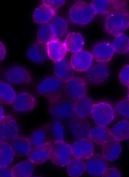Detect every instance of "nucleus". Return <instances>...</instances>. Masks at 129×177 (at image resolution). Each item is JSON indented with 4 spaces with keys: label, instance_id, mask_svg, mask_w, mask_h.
I'll return each instance as SVG.
<instances>
[{
    "label": "nucleus",
    "instance_id": "nucleus-36",
    "mask_svg": "<svg viewBox=\"0 0 129 177\" xmlns=\"http://www.w3.org/2000/svg\"><path fill=\"white\" fill-rule=\"evenodd\" d=\"M37 38L39 43L47 44L52 40L58 39L55 37L52 30L50 23L43 24L39 28Z\"/></svg>",
    "mask_w": 129,
    "mask_h": 177
},
{
    "label": "nucleus",
    "instance_id": "nucleus-10",
    "mask_svg": "<svg viewBox=\"0 0 129 177\" xmlns=\"http://www.w3.org/2000/svg\"><path fill=\"white\" fill-rule=\"evenodd\" d=\"M20 129L16 120L12 117L5 116L0 120L1 141L12 140L19 136Z\"/></svg>",
    "mask_w": 129,
    "mask_h": 177
},
{
    "label": "nucleus",
    "instance_id": "nucleus-1",
    "mask_svg": "<svg viewBox=\"0 0 129 177\" xmlns=\"http://www.w3.org/2000/svg\"><path fill=\"white\" fill-rule=\"evenodd\" d=\"M104 27L108 34L115 37L123 34L129 28V12L124 9L108 14Z\"/></svg>",
    "mask_w": 129,
    "mask_h": 177
},
{
    "label": "nucleus",
    "instance_id": "nucleus-32",
    "mask_svg": "<svg viewBox=\"0 0 129 177\" xmlns=\"http://www.w3.org/2000/svg\"><path fill=\"white\" fill-rule=\"evenodd\" d=\"M48 132L49 137L54 142L62 140L63 139L65 130L60 121L54 119L50 122L48 126Z\"/></svg>",
    "mask_w": 129,
    "mask_h": 177
},
{
    "label": "nucleus",
    "instance_id": "nucleus-33",
    "mask_svg": "<svg viewBox=\"0 0 129 177\" xmlns=\"http://www.w3.org/2000/svg\"><path fill=\"white\" fill-rule=\"evenodd\" d=\"M49 137L48 132L42 128H37L30 133L29 138L31 148L42 145L48 141Z\"/></svg>",
    "mask_w": 129,
    "mask_h": 177
},
{
    "label": "nucleus",
    "instance_id": "nucleus-45",
    "mask_svg": "<svg viewBox=\"0 0 129 177\" xmlns=\"http://www.w3.org/2000/svg\"><path fill=\"white\" fill-rule=\"evenodd\" d=\"M127 95L128 98V99L129 100V86H128V88L127 91Z\"/></svg>",
    "mask_w": 129,
    "mask_h": 177
},
{
    "label": "nucleus",
    "instance_id": "nucleus-15",
    "mask_svg": "<svg viewBox=\"0 0 129 177\" xmlns=\"http://www.w3.org/2000/svg\"><path fill=\"white\" fill-rule=\"evenodd\" d=\"M52 144L48 141L42 145L31 148L27 157L35 164H42L50 158Z\"/></svg>",
    "mask_w": 129,
    "mask_h": 177
},
{
    "label": "nucleus",
    "instance_id": "nucleus-41",
    "mask_svg": "<svg viewBox=\"0 0 129 177\" xmlns=\"http://www.w3.org/2000/svg\"><path fill=\"white\" fill-rule=\"evenodd\" d=\"M121 175L119 170L114 167L107 168L102 175L103 177H120Z\"/></svg>",
    "mask_w": 129,
    "mask_h": 177
},
{
    "label": "nucleus",
    "instance_id": "nucleus-26",
    "mask_svg": "<svg viewBox=\"0 0 129 177\" xmlns=\"http://www.w3.org/2000/svg\"><path fill=\"white\" fill-rule=\"evenodd\" d=\"M110 130L105 127L97 126L91 128L89 138L92 142L97 145H104L110 140Z\"/></svg>",
    "mask_w": 129,
    "mask_h": 177
},
{
    "label": "nucleus",
    "instance_id": "nucleus-35",
    "mask_svg": "<svg viewBox=\"0 0 129 177\" xmlns=\"http://www.w3.org/2000/svg\"><path fill=\"white\" fill-rule=\"evenodd\" d=\"M67 171L70 176H80L85 171L84 162L76 158L72 159L67 165Z\"/></svg>",
    "mask_w": 129,
    "mask_h": 177
},
{
    "label": "nucleus",
    "instance_id": "nucleus-46",
    "mask_svg": "<svg viewBox=\"0 0 129 177\" xmlns=\"http://www.w3.org/2000/svg\"></svg>",
    "mask_w": 129,
    "mask_h": 177
},
{
    "label": "nucleus",
    "instance_id": "nucleus-34",
    "mask_svg": "<svg viewBox=\"0 0 129 177\" xmlns=\"http://www.w3.org/2000/svg\"><path fill=\"white\" fill-rule=\"evenodd\" d=\"M0 89L1 103L5 104H11L16 95L13 88L8 83L1 81Z\"/></svg>",
    "mask_w": 129,
    "mask_h": 177
},
{
    "label": "nucleus",
    "instance_id": "nucleus-23",
    "mask_svg": "<svg viewBox=\"0 0 129 177\" xmlns=\"http://www.w3.org/2000/svg\"><path fill=\"white\" fill-rule=\"evenodd\" d=\"M93 105L91 100L85 96L75 101V116L85 118L90 116Z\"/></svg>",
    "mask_w": 129,
    "mask_h": 177
},
{
    "label": "nucleus",
    "instance_id": "nucleus-9",
    "mask_svg": "<svg viewBox=\"0 0 129 177\" xmlns=\"http://www.w3.org/2000/svg\"><path fill=\"white\" fill-rule=\"evenodd\" d=\"M127 1L93 0L90 3L96 14H107L112 12L126 9Z\"/></svg>",
    "mask_w": 129,
    "mask_h": 177
},
{
    "label": "nucleus",
    "instance_id": "nucleus-25",
    "mask_svg": "<svg viewBox=\"0 0 129 177\" xmlns=\"http://www.w3.org/2000/svg\"><path fill=\"white\" fill-rule=\"evenodd\" d=\"M55 13V11L49 6L43 4L35 10L33 14V18L35 22L43 24L48 23Z\"/></svg>",
    "mask_w": 129,
    "mask_h": 177
},
{
    "label": "nucleus",
    "instance_id": "nucleus-44",
    "mask_svg": "<svg viewBox=\"0 0 129 177\" xmlns=\"http://www.w3.org/2000/svg\"><path fill=\"white\" fill-rule=\"evenodd\" d=\"M3 108L0 106V120L2 119L5 116Z\"/></svg>",
    "mask_w": 129,
    "mask_h": 177
},
{
    "label": "nucleus",
    "instance_id": "nucleus-7",
    "mask_svg": "<svg viewBox=\"0 0 129 177\" xmlns=\"http://www.w3.org/2000/svg\"><path fill=\"white\" fill-rule=\"evenodd\" d=\"M109 74V67L106 63L96 61L92 63L86 71L85 77L89 83L98 85L105 81Z\"/></svg>",
    "mask_w": 129,
    "mask_h": 177
},
{
    "label": "nucleus",
    "instance_id": "nucleus-13",
    "mask_svg": "<svg viewBox=\"0 0 129 177\" xmlns=\"http://www.w3.org/2000/svg\"><path fill=\"white\" fill-rule=\"evenodd\" d=\"M69 120V127L75 137L79 139L89 138L91 128L86 118L75 115Z\"/></svg>",
    "mask_w": 129,
    "mask_h": 177
},
{
    "label": "nucleus",
    "instance_id": "nucleus-40",
    "mask_svg": "<svg viewBox=\"0 0 129 177\" xmlns=\"http://www.w3.org/2000/svg\"><path fill=\"white\" fill-rule=\"evenodd\" d=\"M42 1L43 4L49 6L55 11L58 8L63 5L65 2L64 0H46Z\"/></svg>",
    "mask_w": 129,
    "mask_h": 177
},
{
    "label": "nucleus",
    "instance_id": "nucleus-21",
    "mask_svg": "<svg viewBox=\"0 0 129 177\" xmlns=\"http://www.w3.org/2000/svg\"><path fill=\"white\" fill-rule=\"evenodd\" d=\"M46 47L48 56L55 62L63 59L67 50L64 42L58 39L48 43Z\"/></svg>",
    "mask_w": 129,
    "mask_h": 177
},
{
    "label": "nucleus",
    "instance_id": "nucleus-2",
    "mask_svg": "<svg viewBox=\"0 0 129 177\" xmlns=\"http://www.w3.org/2000/svg\"><path fill=\"white\" fill-rule=\"evenodd\" d=\"M96 13L90 3L84 1H77L70 8L69 15L71 21L80 25L88 24L93 19Z\"/></svg>",
    "mask_w": 129,
    "mask_h": 177
},
{
    "label": "nucleus",
    "instance_id": "nucleus-37",
    "mask_svg": "<svg viewBox=\"0 0 129 177\" xmlns=\"http://www.w3.org/2000/svg\"><path fill=\"white\" fill-rule=\"evenodd\" d=\"M112 44L115 52L118 54H124L129 51V38L125 34L116 37Z\"/></svg>",
    "mask_w": 129,
    "mask_h": 177
},
{
    "label": "nucleus",
    "instance_id": "nucleus-20",
    "mask_svg": "<svg viewBox=\"0 0 129 177\" xmlns=\"http://www.w3.org/2000/svg\"><path fill=\"white\" fill-rule=\"evenodd\" d=\"M74 70L70 62L65 59L55 62L54 65L55 75L62 82H65L74 76Z\"/></svg>",
    "mask_w": 129,
    "mask_h": 177
},
{
    "label": "nucleus",
    "instance_id": "nucleus-29",
    "mask_svg": "<svg viewBox=\"0 0 129 177\" xmlns=\"http://www.w3.org/2000/svg\"><path fill=\"white\" fill-rule=\"evenodd\" d=\"M84 42L82 36L77 32H72L68 34L64 42L67 50L74 53L81 50Z\"/></svg>",
    "mask_w": 129,
    "mask_h": 177
},
{
    "label": "nucleus",
    "instance_id": "nucleus-19",
    "mask_svg": "<svg viewBox=\"0 0 129 177\" xmlns=\"http://www.w3.org/2000/svg\"><path fill=\"white\" fill-rule=\"evenodd\" d=\"M62 82L57 78L47 77L38 83L36 90L38 93L42 95L53 93L59 91L63 86Z\"/></svg>",
    "mask_w": 129,
    "mask_h": 177
},
{
    "label": "nucleus",
    "instance_id": "nucleus-17",
    "mask_svg": "<svg viewBox=\"0 0 129 177\" xmlns=\"http://www.w3.org/2000/svg\"><path fill=\"white\" fill-rule=\"evenodd\" d=\"M115 52L112 43L104 41L96 44L92 48L91 54L96 61L106 62L111 59Z\"/></svg>",
    "mask_w": 129,
    "mask_h": 177
},
{
    "label": "nucleus",
    "instance_id": "nucleus-12",
    "mask_svg": "<svg viewBox=\"0 0 129 177\" xmlns=\"http://www.w3.org/2000/svg\"><path fill=\"white\" fill-rule=\"evenodd\" d=\"M72 155L75 158L87 159L94 154V147L92 142L87 138L79 139L71 146Z\"/></svg>",
    "mask_w": 129,
    "mask_h": 177
},
{
    "label": "nucleus",
    "instance_id": "nucleus-11",
    "mask_svg": "<svg viewBox=\"0 0 129 177\" xmlns=\"http://www.w3.org/2000/svg\"><path fill=\"white\" fill-rule=\"evenodd\" d=\"M36 104V99L33 96L28 93L23 92L16 95L11 105L15 111L25 113L34 110Z\"/></svg>",
    "mask_w": 129,
    "mask_h": 177
},
{
    "label": "nucleus",
    "instance_id": "nucleus-22",
    "mask_svg": "<svg viewBox=\"0 0 129 177\" xmlns=\"http://www.w3.org/2000/svg\"><path fill=\"white\" fill-rule=\"evenodd\" d=\"M11 140L10 144L15 155L20 157L27 156L31 148L29 137L19 136Z\"/></svg>",
    "mask_w": 129,
    "mask_h": 177
},
{
    "label": "nucleus",
    "instance_id": "nucleus-4",
    "mask_svg": "<svg viewBox=\"0 0 129 177\" xmlns=\"http://www.w3.org/2000/svg\"><path fill=\"white\" fill-rule=\"evenodd\" d=\"M72 155L71 146L66 142L57 141L52 145L50 159L55 165L61 167L67 165Z\"/></svg>",
    "mask_w": 129,
    "mask_h": 177
},
{
    "label": "nucleus",
    "instance_id": "nucleus-31",
    "mask_svg": "<svg viewBox=\"0 0 129 177\" xmlns=\"http://www.w3.org/2000/svg\"><path fill=\"white\" fill-rule=\"evenodd\" d=\"M50 24L57 39H58V38L63 36L66 33L68 29V23L64 18L59 16L55 17Z\"/></svg>",
    "mask_w": 129,
    "mask_h": 177
},
{
    "label": "nucleus",
    "instance_id": "nucleus-30",
    "mask_svg": "<svg viewBox=\"0 0 129 177\" xmlns=\"http://www.w3.org/2000/svg\"><path fill=\"white\" fill-rule=\"evenodd\" d=\"M15 155L11 145L6 141H1L0 166H8L13 160Z\"/></svg>",
    "mask_w": 129,
    "mask_h": 177
},
{
    "label": "nucleus",
    "instance_id": "nucleus-24",
    "mask_svg": "<svg viewBox=\"0 0 129 177\" xmlns=\"http://www.w3.org/2000/svg\"><path fill=\"white\" fill-rule=\"evenodd\" d=\"M103 145V156L107 161H114L116 159L120 154L121 147L117 141L110 139Z\"/></svg>",
    "mask_w": 129,
    "mask_h": 177
},
{
    "label": "nucleus",
    "instance_id": "nucleus-5",
    "mask_svg": "<svg viewBox=\"0 0 129 177\" xmlns=\"http://www.w3.org/2000/svg\"><path fill=\"white\" fill-rule=\"evenodd\" d=\"M49 112L54 120L70 119L75 115L74 101L67 98L55 101L50 106Z\"/></svg>",
    "mask_w": 129,
    "mask_h": 177
},
{
    "label": "nucleus",
    "instance_id": "nucleus-6",
    "mask_svg": "<svg viewBox=\"0 0 129 177\" xmlns=\"http://www.w3.org/2000/svg\"><path fill=\"white\" fill-rule=\"evenodd\" d=\"M4 77L8 82L15 85L28 84L32 81L31 75L28 70L21 65H15L7 68Z\"/></svg>",
    "mask_w": 129,
    "mask_h": 177
},
{
    "label": "nucleus",
    "instance_id": "nucleus-39",
    "mask_svg": "<svg viewBox=\"0 0 129 177\" xmlns=\"http://www.w3.org/2000/svg\"><path fill=\"white\" fill-rule=\"evenodd\" d=\"M119 79L121 83L125 86H129V65L124 67L120 71Z\"/></svg>",
    "mask_w": 129,
    "mask_h": 177
},
{
    "label": "nucleus",
    "instance_id": "nucleus-3",
    "mask_svg": "<svg viewBox=\"0 0 129 177\" xmlns=\"http://www.w3.org/2000/svg\"><path fill=\"white\" fill-rule=\"evenodd\" d=\"M115 112V109L110 104L101 101L93 104L90 116L97 125L105 127L114 119Z\"/></svg>",
    "mask_w": 129,
    "mask_h": 177
},
{
    "label": "nucleus",
    "instance_id": "nucleus-38",
    "mask_svg": "<svg viewBox=\"0 0 129 177\" xmlns=\"http://www.w3.org/2000/svg\"><path fill=\"white\" fill-rule=\"evenodd\" d=\"M115 110L122 117L129 119V100L125 99L119 101L116 105Z\"/></svg>",
    "mask_w": 129,
    "mask_h": 177
},
{
    "label": "nucleus",
    "instance_id": "nucleus-42",
    "mask_svg": "<svg viewBox=\"0 0 129 177\" xmlns=\"http://www.w3.org/2000/svg\"><path fill=\"white\" fill-rule=\"evenodd\" d=\"M0 177H13L11 169L7 166H0Z\"/></svg>",
    "mask_w": 129,
    "mask_h": 177
},
{
    "label": "nucleus",
    "instance_id": "nucleus-43",
    "mask_svg": "<svg viewBox=\"0 0 129 177\" xmlns=\"http://www.w3.org/2000/svg\"><path fill=\"white\" fill-rule=\"evenodd\" d=\"M6 54V48L4 43L0 42V61H3L5 58Z\"/></svg>",
    "mask_w": 129,
    "mask_h": 177
},
{
    "label": "nucleus",
    "instance_id": "nucleus-28",
    "mask_svg": "<svg viewBox=\"0 0 129 177\" xmlns=\"http://www.w3.org/2000/svg\"><path fill=\"white\" fill-rule=\"evenodd\" d=\"M35 164L29 159L22 161L16 164L11 168L13 176L28 177L31 176L34 170Z\"/></svg>",
    "mask_w": 129,
    "mask_h": 177
},
{
    "label": "nucleus",
    "instance_id": "nucleus-8",
    "mask_svg": "<svg viewBox=\"0 0 129 177\" xmlns=\"http://www.w3.org/2000/svg\"><path fill=\"white\" fill-rule=\"evenodd\" d=\"M86 85L82 78L73 77L65 82L64 91L67 98L75 101L85 96Z\"/></svg>",
    "mask_w": 129,
    "mask_h": 177
},
{
    "label": "nucleus",
    "instance_id": "nucleus-16",
    "mask_svg": "<svg viewBox=\"0 0 129 177\" xmlns=\"http://www.w3.org/2000/svg\"><path fill=\"white\" fill-rule=\"evenodd\" d=\"M93 58L91 53L81 50L73 54L70 63L74 70L79 72L86 71L92 63Z\"/></svg>",
    "mask_w": 129,
    "mask_h": 177
},
{
    "label": "nucleus",
    "instance_id": "nucleus-18",
    "mask_svg": "<svg viewBox=\"0 0 129 177\" xmlns=\"http://www.w3.org/2000/svg\"><path fill=\"white\" fill-rule=\"evenodd\" d=\"M43 45L39 43L35 44L28 48L26 52V57L31 63L36 65L45 63L48 55L46 47Z\"/></svg>",
    "mask_w": 129,
    "mask_h": 177
},
{
    "label": "nucleus",
    "instance_id": "nucleus-14",
    "mask_svg": "<svg viewBox=\"0 0 129 177\" xmlns=\"http://www.w3.org/2000/svg\"><path fill=\"white\" fill-rule=\"evenodd\" d=\"M106 161L103 155L93 154L84 162L85 171L88 174L93 176L102 175L108 168Z\"/></svg>",
    "mask_w": 129,
    "mask_h": 177
},
{
    "label": "nucleus",
    "instance_id": "nucleus-27",
    "mask_svg": "<svg viewBox=\"0 0 129 177\" xmlns=\"http://www.w3.org/2000/svg\"><path fill=\"white\" fill-rule=\"evenodd\" d=\"M111 136L118 141L129 138V122L123 120L120 121L110 129Z\"/></svg>",
    "mask_w": 129,
    "mask_h": 177
}]
</instances>
